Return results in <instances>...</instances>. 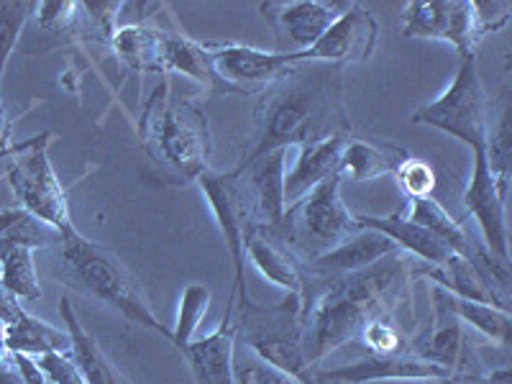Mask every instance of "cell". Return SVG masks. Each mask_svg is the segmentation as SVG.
Returning <instances> with one entry per match:
<instances>
[{"mask_svg":"<svg viewBox=\"0 0 512 384\" xmlns=\"http://www.w3.org/2000/svg\"><path fill=\"white\" fill-rule=\"evenodd\" d=\"M36 364L54 384H88L70 354H44L36 359Z\"/></svg>","mask_w":512,"mask_h":384,"instance_id":"74e56055","label":"cell"},{"mask_svg":"<svg viewBox=\"0 0 512 384\" xmlns=\"http://www.w3.org/2000/svg\"><path fill=\"white\" fill-rule=\"evenodd\" d=\"M34 11L41 29L54 31V34H67V31L75 29L80 3H72V0H47V3H34Z\"/></svg>","mask_w":512,"mask_h":384,"instance_id":"8d00e7d4","label":"cell"},{"mask_svg":"<svg viewBox=\"0 0 512 384\" xmlns=\"http://www.w3.org/2000/svg\"><path fill=\"white\" fill-rule=\"evenodd\" d=\"M379 41V24L372 11L359 3H351L346 13L336 18L331 29L320 36L318 44L308 52H300V62H323L344 67L349 62L372 59Z\"/></svg>","mask_w":512,"mask_h":384,"instance_id":"9a60e30c","label":"cell"},{"mask_svg":"<svg viewBox=\"0 0 512 384\" xmlns=\"http://www.w3.org/2000/svg\"><path fill=\"white\" fill-rule=\"evenodd\" d=\"M326 287L303 295V351L310 367L349 344L367 323L390 313L405 285V262L384 259L369 269L341 277H326Z\"/></svg>","mask_w":512,"mask_h":384,"instance_id":"7a4b0ae2","label":"cell"},{"mask_svg":"<svg viewBox=\"0 0 512 384\" xmlns=\"http://www.w3.org/2000/svg\"><path fill=\"white\" fill-rule=\"evenodd\" d=\"M34 251V246L21 244V241L0 244V290L16 297L21 305L41 300Z\"/></svg>","mask_w":512,"mask_h":384,"instance_id":"4316f807","label":"cell"},{"mask_svg":"<svg viewBox=\"0 0 512 384\" xmlns=\"http://www.w3.org/2000/svg\"><path fill=\"white\" fill-rule=\"evenodd\" d=\"M418 126H431L464 141L469 149H484L489 128V100L479 80L477 57H461L456 77L433 103L423 105L410 118Z\"/></svg>","mask_w":512,"mask_h":384,"instance_id":"8992f818","label":"cell"},{"mask_svg":"<svg viewBox=\"0 0 512 384\" xmlns=\"http://www.w3.org/2000/svg\"><path fill=\"white\" fill-rule=\"evenodd\" d=\"M59 236L54 228H49L47 223L36 221L34 216H29L26 210L11 208L0 213V244H8V241H21V244H29L34 249L41 246H49L57 241Z\"/></svg>","mask_w":512,"mask_h":384,"instance_id":"1f68e13d","label":"cell"},{"mask_svg":"<svg viewBox=\"0 0 512 384\" xmlns=\"http://www.w3.org/2000/svg\"><path fill=\"white\" fill-rule=\"evenodd\" d=\"M474 172L464 190L466 213L477 221L479 231L487 244V254L500 264H510V244H507L505 200L507 190L497 182L489 169L484 149H474Z\"/></svg>","mask_w":512,"mask_h":384,"instance_id":"4fadbf2b","label":"cell"},{"mask_svg":"<svg viewBox=\"0 0 512 384\" xmlns=\"http://www.w3.org/2000/svg\"><path fill=\"white\" fill-rule=\"evenodd\" d=\"M182 354L190 364L195 384H236V326L231 318H223L216 331L192 341Z\"/></svg>","mask_w":512,"mask_h":384,"instance_id":"d6986e66","label":"cell"},{"mask_svg":"<svg viewBox=\"0 0 512 384\" xmlns=\"http://www.w3.org/2000/svg\"><path fill=\"white\" fill-rule=\"evenodd\" d=\"M408 157L410 154L405 149L387 141L346 139L336 175L351 182L379 180L384 175H395V169Z\"/></svg>","mask_w":512,"mask_h":384,"instance_id":"7402d4cb","label":"cell"},{"mask_svg":"<svg viewBox=\"0 0 512 384\" xmlns=\"http://www.w3.org/2000/svg\"><path fill=\"white\" fill-rule=\"evenodd\" d=\"M448 384H461V379H456V377H448Z\"/></svg>","mask_w":512,"mask_h":384,"instance_id":"bcb514c9","label":"cell"},{"mask_svg":"<svg viewBox=\"0 0 512 384\" xmlns=\"http://www.w3.org/2000/svg\"><path fill=\"white\" fill-rule=\"evenodd\" d=\"M11 134H13V118L8 113V108L0 100V149H8L11 146Z\"/></svg>","mask_w":512,"mask_h":384,"instance_id":"60d3db41","label":"cell"},{"mask_svg":"<svg viewBox=\"0 0 512 384\" xmlns=\"http://www.w3.org/2000/svg\"><path fill=\"white\" fill-rule=\"evenodd\" d=\"M454 374L441 364L408 354L369 356L356 359L344 367L326 369L315 377V382L331 384H374V382H420V379H448Z\"/></svg>","mask_w":512,"mask_h":384,"instance_id":"2e32d148","label":"cell"},{"mask_svg":"<svg viewBox=\"0 0 512 384\" xmlns=\"http://www.w3.org/2000/svg\"><path fill=\"white\" fill-rule=\"evenodd\" d=\"M408 218H410V221L420 223L425 231H431L433 236L441 241V244H446L448 249L454 251L456 256H461V259H466V262H472L474 267L482 272L479 251L472 246V241H469L466 231L461 228V223L448 216L446 208H443L438 200H433V195H431V198L413 200V208H410ZM482 277H484V272H482Z\"/></svg>","mask_w":512,"mask_h":384,"instance_id":"83f0119b","label":"cell"},{"mask_svg":"<svg viewBox=\"0 0 512 384\" xmlns=\"http://www.w3.org/2000/svg\"><path fill=\"white\" fill-rule=\"evenodd\" d=\"M108 44H111L116 57L126 64L128 70L139 72V75H164L162 29H152V26H118Z\"/></svg>","mask_w":512,"mask_h":384,"instance_id":"d4e9b609","label":"cell"},{"mask_svg":"<svg viewBox=\"0 0 512 384\" xmlns=\"http://www.w3.org/2000/svg\"><path fill=\"white\" fill-rule=\"evenodd\" d=\"M162 67L164 75L180 72V75L198 82L200 88L210 95H244L239 88H233L231 82L218 75L216 64H213V57L205 49V44L185 34L162 31Z\"/></svg>","mask_w":512,"mask_h":384,"instance_id":"ac0fdd59","label":"cell"},{"mask_svg":"<svg viewBox=\"0 0 512 384\" xmlns=\"http://www.w3.org/2000/svg\"><path fill=\"white\" fill-rule=\"evenodd\" d=\"M356 226L367 228V231H377L382 236L397 244V249H405L423 259L431 267H446L454 259V251L433 236L431 231H425L420 223L410 221L405 213H390V216H367V213H354Z\"/></svg>","mask_w":512,"mask_h":384,"instance_id":"ffe728a7","label":"cell"},{"mask_svg":"<svg viewBox=\"0 0 512 384\" xmlns=\"http://www.w3.org/2000/svg\"><path fill=\"white\" fill-rule=\"evenodd\" d=\"M59 313H62L64 320V331L70 333V356L77 364V369H80L82 379L88 384H128L126 379L118 374V369L108 361V356L100 351V346L95 344V338L82 328L80 318H77L75 308H72V303L67 297H62Z\"/></svg>","mask_w":512,"mask_h":384,"instance_id":"cb8c5ba5","label":"cell"},{"mask_svg":"<svg viewBox=\"0 0 512 384\" xmlns=\"http://www.w3.org/2000/svg\"><path fill=\"white\" fill-rule=\"evenodd\" d=\"M205 49L213 57L218 75L244 95L267 90L272 82L285 77L295 64H300V54L264 52V49L244 47V44H213V41H208Z\"/></svg>","mask_w":512,"mask_h":384,"instance_id":"5bb4252c","label":"cell"},{"mask_svg":"<svg viewBox=\"0 0 512 384\" xmlns=\"http://www.w3.org/2000/svg\"><path fill=\"white\" fill-rule=\"evenodd\" d=\"M139 139L146 152L185 180L195 182L200 172L208 169V118L195 103L175 98L169 80H164L144 103Z\"/></svg>","mask_w":512,"mask_h":384,"instance_id":"3957f363","label":"cell"},{"mask_svg":"<svg viewBox=\"0 0 512 384\" xmlns=\"http://www.w3.org/2000/svg\"><path fill=\"white\" fill-rule=\"evenodd\" d=\"M300 313H303V297L287 295L285 303L277 308H259L251 303L241 313V323H244L251 354L267 361L269 367L300 379L303 384H315L303 351Z\"/></svg>","mask_w":512,"mask_h":384,"instance_id":"52a82bcc","label":"cell"},{"mask_svg":"<svg viewBox=\"0 0 512 384\" xmlns=\"http://www.w3.org/2000/svg\"><path fill=\"white\" fill-rule=\"evenodd\" d=\"M397 244H392L387 236L377 231H367L361 228L359 233L349 236L338 246H333L326 254L310 259L308 269L318 277H341V274H354L361 269H369L374 264L397 256Z\"/></svg>","mask_w":512,"mask_h":384,"instance_id":"e0dca14e","label":"cell"},{"mask_svg":"<svg viewBox=\"0 0 512 384\" xmlns=\"http://www.w3.org/2000/svg\"><path fill=\"white\" fill-rule=\"evenodd\" d=\"M0 384H24V379L18 377L16 367H13V369H11V372H6V374H0Z\"/></svg>","mask_w":512,"mask_h":384,"instance_id":"f6af8a7d","label":"cell"},{"mask_svg":"<svg viewBox=\"0 0 512 384\" xmlns=\"http://www.w3.org/2000/svg\"><path fill=\"white\" fill-rule=\"evenodd\" d=\"M59 256H62L64 272L72 280V285L93 295L108 308L118 310L128 323L152 328L159 336L172 341V331L164 323H159L152 308L146 305V297L131 280V274L105 246L85 239L77 228H72V231L62 233V239H59Z\"/></svg>","mask_w":512,"mask_h":384,"instance_id":"277c9868","label":"cell"},{"mask_svg":"<svg viewBox=\"0 0 512 384\" xmlns=\"http://www.w3.org/2000/svg\"><path fill=\"white\" fill-rule=\"evenodd\" d=\"M244 187L254 231L282 241L285 228V149L254 159L244 169H233Z\"/></svg>","mask_w":512,"mask_h":384,"instance_id":"8fae6325","label":"cell"},{"mask_svg":"<svg viewBox=\"0 0 512 384\" xmlns=\"http://www.w3.org/2000/svg\"><path fill=\"white\" fill-rule=\"evenodd\" d=\"M34 11V3L29 0H3L0 3V82L6 75L8 59H11L13 49L18 44V36L24 31L26 18Z\"/></svg>","mask_w":512,"mask_h":384,"instance_id":"d6a6232c","label":"cell"},{"mask_svg":"<svg viewBox=\"0 0 512 384\" xmlns=\"http://www.w3.org/2000/svg\"><path fill=\"white\" fill-rule=\"evenodd\" d=\"M233 372H236V384H303L287 372L269 367L267 361L254 356L251 351L244 359H233Z\"/></svg>","mask_w":512,"mask_h":384,"instance_id":"d590c367","label":"cell"},{"mask_svg":"<svg viewBox=\"0 0 512 384\" xmlns=\"http://www.w3.org/2000/svg\"><path fill=\"white\" fill-rule=\"evenodd\" d=\"M246 259H249V262L259 269V274L267 277L272 285L285 290L287 295L303 297V269L297 267L292 254L280 244V241L267 236V233L251 231L249 239H246Z\"/></svg>","mask_w":512,"mask_h":384,"instance_id":"603a6c76","label":"cell"},{"mask_svg":"<svg viewBox=\"0 0 512 384\" xmlns=\"http://www.w3.org/2000/svg\"><path fill=\"white\" fill-rule=\"evenodd\" d=\"M21 313H24V305L18 303L16 297L8 295V292L0 290V323L8 326V323H13Z\"/></svg>","mask_w":512,"mask_h":384,"instance_id":"ab89813d","label":"cell"},{"mask_svg":"<svg viewBox=\"0 0 512 384\" xmlns=\"http://www.w3.org/2000/svg\"><path fill=\"white\" fill-rule=\"evenodd\" d=\"M359 338L364 341L367 349L374 351V356L402 354V349L408 346V338L402 336L400 328H397L392 320H387V315H384V318H374L372 323H367L364 331L359 333Z\"/></svg>","mask_w":512,"mask_h":384,"instance_id":"e575fe53","label":"cell"},{"mask_svg":"<svg viewBox=\"0 0 512 384\" xmlns=\"http://www.w3.org/2000/svg\"><path fill=\"white\" fill-rule=\"evenodd\" d=\"M341 185L344 180L338 175L328 177L285 210L282 241L295 246L308 262L361 231L341 200Z\"/></svg>","mask_w":512,"mask_h":384,"instance_id":"5b68a950","label":"cell"},{"mask_svg":"<svg viewBox=\"0 0 512 384\" xmlns=\"http://www.w3.org/2000/svg\"><path fill=\"white\" fill-rule=\"evenodd\" d=\"M479 384H512V372L507 367L492 369L487 377L479 379Z\"/></svg>","mask_w":512,"mask_h":384,"instance_id":"7bdbcfd3","label":"cell"},{"mask_svg":"<svg viewBox=\"0 0 512 384\" xmlns=\"http://www.w3.org/2000/svg\"><path fill=\"white\" fill-rule=\"evenodd\" d=\"M402 34L446 41L459 57H469L487 31L479 24L474 0H413L402 8Z\"/></svg>","mask_w":512,"mask_h":384,"instance_id":"30bf717a","label":"cell"},{"mask_svg":"<svg viewBox=\"0 0 512 384\" xmlns=\"http://www.w3.org/2000/svg\"><path fill=\"white\" fill-rule=\"evenodd\" d=\"M436 297L456 315V318L469 323V326H472L474 331L482 333L484 338L495 341L497 346L510 344L512 318L507 308H497V305H487V303H474V300H464V297H456L446 290H438Z\"/></svg>","mask_w":512,"mask_h":384,"instance_id":"f1b7e54d","label":"cell"},{"mask_svg":"<svg viewBox=\"0 0 512 384\" xmlns=\"http://www.w3.org/2000/svg\"><path fill=\"white\" fill-rule=\"evenodd\" d=\"M82 11L88 13V18L95 24V29L103 34L105 41H111V36L118 29V11H121V3L116 0H103V3H82Z\"/></svg>","mask_w":512,"mask_h":384,"instance_id":"f35d334b","label":"cell"},{"mask_svg":"<svg viewBox=\"0 0 512 384\" xmlns=\"http://www.w3.org/2000/svg\"><path fill=\"white\" fill-rule=\"evenodd\" d=\"M49 139L52 134L34 136L24 152L16 154V159L8 164L6 180L21 210H26L36 221L47 223L62 236V233L72 231L75 223H72L70 205H67V192L49 162Z\"/></svg>","mask_w":512,"mask_h":384,"instance_id":"ba28073f","label":"cell"},{"mask_svg":"<svg viewBox=\"0 0 512 384\" xmlns=\"http://www.w3.org/2000/svg\"><path fill=\"white\" fill-rule=\"evenodd\" d=\"M392 177L397 180L400 190L408 195V200L431 198L433 190H436V172L431 169V164L420 162V159L408 157L395 169Z\"/></svg>","mask_w":512,"mask_h":384,"instance_id":"836d02e7","label":"cell"},{"mask_svg":"<svg viewBox=\"0 0 512 384\" xmlns=\"http://www.w3.org/2000/svg\"><path fill=\"white\" fill-rule=\"evenodd\" d=\"M208 308H210L208 287L198 285V282L187 285L180 297V305H177V320H175V328H172V341H169V344H175V349L185 351L187 346L195 341V333H198Z\"/></svg>","mask_w":512,"mask_h":384,"instance_id":"4dcf8cb0","label":"cell"},{"mask_svg":"<svg viewBox=\"0 0 512 384\" xmlns=\"http://www.w3.org/2000/svg\"><path fill=\"white\" fill-rule=\"evenodd\" d=\"M31 144V139L29 141H24V144H13V146H8V149H0V159H8V157H16V154H21L26 149V146Z\"/></svg>","mask_w":512,"mask_h":384,"instance_id":"ee69618b","label":"cell"},{"mask_svg":"<svg viewBox=\"0 0 512 384\" xmlns=\"http://www.w3.org/2000/svg\"><path fill=\"white\" fill-rule=\"evenodd\" d=\"M349 134L328 136V139L313 141V144L300 146L295 167L285 175V203L290 208L300 198H305L315 185L333 177L338 172V159L344 152Z\"/></svg>","mask_w":512,"mask_h":384,"instance_id":"44dd1931","label":"cell"},{"mask_svg":"<svg viewBox=\"0 0 512 384\" xmlns=\"http://www.w3.org/2000/svg\"><path fill=\"white\" fill-rule=\"evenodd\" d=\"M6 346L13 354H26L39 359L44 354H70V333L54 328L31 313H21L6 326Z\"/></svg>","mask_w":512,"mask_h":384,"instance_id":"484cf974","label":"cell"},{"mask_svg":"<svg viewBox=\"0 0 512 384\" xmlns=\"http://www.w3.org/2000/svg\"><path fill=\"white\" fill-rule=\"evenodd\" d=\"M344 108V67L300 62L262 90L254 111V136L236 169L277 149L305 146L328 136L349 134Z\"/></svg>","mask_w":512,"mask_h":384,"instance_id":"6da1fadb","label":"cell"},{"mask_svg":"<svg viewBox=\"0 0 512 384\" xmlns=\"http://www.w3.org/2000/svg\"><path fill=\"white\" fill-rule=\"evenodd\" d=\"M13 369V351L6 346V326L0 323V374Z\"/></svg>","mask_w":512,"mask_h":384,"instance_id":"b9f144b4","label":"cell"},{"mask_svg":"<svg viewBox=\"0 0 512 384\" xmlns=\"http://www.w3.org/2000/svg\"><path fill=\"white\" fill-rule=\"evenodd\" d=\"M195 185L208 200V208L221 228L223 239H226L228 254L233 262V297H239V310L244 313L251 305L249 290H246V239L254 231L249 216V203H246L244 187L236 172H213L205 169L200 172ZM231 297V300H233ZM233 305L228 303L226 318H231Z\"/></svg>","mask_w":512,"mask_h":384,"instance_id":"9c48e42d","label":"cell"},{"mask_svg":"<svg viewBox=\"0 0 512 384\" xmlns=\"http://www.w3.org/2000/svg\"><path fill=\"white\" fill-rule=\"evenodd\" d=\"M349 8L351 3L346 0H287V3L272 0L262 3L259 11L277 34L280 47H290L287 52L300 54L315 47L320 36L331 29L333 21Z\"/></svg>","mask_w":512,"mask_h":384,"instance_id":"7c38bea8","label":"cell"},{"mask_svg":"<svg viewBox=\"0 0 512 384\" xmlns=\"http://www.w3.org/2000/svg\"><path fill=\"white\" fill-rule=\"evenodd\" d=\"M461 341H464V338H461L459 318H456V315L451 313V310H448L441 300H438L436 303V331L425 338L423 341L425 346H420L418 354L415 356L433 361V364H441V367H446L448 372L454 374L456 359H459V351H461Z\"/></svg>","mask_w":512,"mask_h":384,"instance_id":"f546056e","label":"cell"}]
</instances>
